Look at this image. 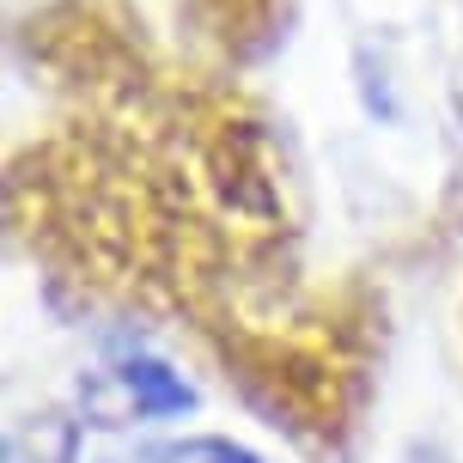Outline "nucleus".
<instances>
[{
  "label": "nucleus",
  "instance_id": "obj_1",
  "mask_svg": "<svg viewBox=\"0 0 463 463\" xmlns=\"http://www.w3.org/2000/svg\"><path fill=\"white\" fill-rule=\"evenodd\" d=\"M98 391L116 396V420H171L195 409V384L177 366L153 360V354H128L122 366L104 372Z\"/></svg>",
  "mask_w": 463,
  "mask_h": 463
},
{
  "label": "nucleus",
  "instance_id": "obj_2",
  "mask_svg": "<svg viewBox=\"0 0 463 463\" xmlns=\"http://www.w3.org/2000/svg\"><path fill=\"white\" fill-rule=\"evenodd\" d=\"M92 463H262V451L226 439V433H184V439H135L98 451Z\"/></svg>",
  "mask_w": 463,
  "mask_h": 463
},
{
  "label": "nucleus",
  "instance_id": "obj_3",
  "mask_svg": "<svg viewBox=\"0 0 463 463\" xmlns=\"http://www.w3.org/2000/svg\"><path fill=\"white\" fill-rule=\"evenodd\" d=\"M6 463H73V427L68 420H37V451H24V439H6Z\"/></svg>",
  "mask_w": 463,
  "mask_h": 463
},
{
  "label": "nucleus",
  "instance_id": "obj_4",
  "mask_svg": "<svg viewBox=\"0 0 463 463\" xmlns=\"http://www.w3.org/2000/svg\"><path fill=\"white\" fill-rule=\"evenodd\" d=\"M402 463H458L445 445H433V439H415L409 451H402Z\"/></svg>",
  "mask_w": 463,
  "mask_h": 463
}]
</instances>
